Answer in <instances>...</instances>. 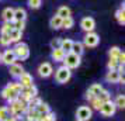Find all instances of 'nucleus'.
I'll return each instance as SVG.
<instances>
[{"instance_id":"2eb2a0df","label":"nucleus","mask_w":125,"mask_h":121,"mask_svg":"<svg viewBox=\"0 0 125 121\" xmlns=\"http://www.w3.org/2000/svg\"><path fill=\"white\" fill-rule=\"evenodd\" d=\"M65 55H66V54H65L61 48H55V49L52 51V54H51L52 59H53L55 62H62L63 58H65Z\"/></svg>"},{"instance_id":"f03ea898","label":"nucleus","mask_w":125,"mask_h":121,"mask_svg":"<svg viewBox=\"0 0 125 121\" xmlns=\"http://www.w3.org/2000/svg\"><path fill=\"white\" fill-rule=\"evenodd\" d=\"M70 76H72V72L65 65L61 66V68H58L56 72H55V79H56L58 83H66L70 79Z\"/></svg>"},{"instance_id":"4be33fe9","label":"nucleus","mask_w":125,"mask_h":121,"mask_svg":"<svg viewBox=\"0 0 125 121\" xmlns=\"http://www.w3.org/2000/svg\"><path fill=\"white\" fill-rule=\"evenodd\" d=\"M103 89H104V87H103L100 83H94V85H93V86H91L89 90H90V93L94 96V97H97V96H98V94L103 92Z\"/></svg>"},{"instance_id":"7c9ffc66","label":"nucleus","mask_w":125,"mask_h":121,"mask_svg":"<svg viewBox=\"0 0 125 121\" xmlns=\"http://www.w3.org/2000/svg\"><path fill=\"white\" fill-rule=\"evenodd\" d=\"M90 103H91V106H93V109L100 110V107H101L103 101H101V100H100L98 97H93V99L90 100Z\"/></svg>"},{"instance_id":"20e7f679","label":"nucleus","mask_w":125,"mask_h":121,"mask_svg":"<svg viewBox=\"0 0 125 121\" xmlns=\"http://www.w3.org/2000/svg\"><path fill=\"white\" fill-rule=\"evenodd\" d=\"M91 109L87 107V106H82L77 109L76 111V120H80V121H89L91 118Z\"/></svg>"},{"instance_id":"0eeeda50","label":"nucleus","mask_w":125,"mask_h":121,"mask_svg":"<svg viewBox=\"0 0 125 121\" xmlns=\"http://www.w3.org/2000/svg\"><path fill=\"white\" fill-rule=\"evenodd\" d=\"M18 96H20V93H17L16 90H13L11 87H4L3 90H1V97L6 99L9 103H11L13 100H16V99H18Z\"/></svg>"},{"instance_id":"aec40b11","label":"nucleus","mask_w":125,"mask_h":121,"mask_svg":"<svg viewBox=\"0 0 125 121\" xmlns=\"http://www.w3.org/2000/svg\"><path fill=\"white\" fill-rule=\"evenodd\" d=\"M56 16H59L61 18H66L70 16V9L66 6H62V7H59L58 9V13H56Z\"/></svg>"},{"instance_id":"c85d7f7f","label":"nucleus","mask_w":125,"mask_h":121,"mask_svg":"<svg viewBox=\"0 0 125 121\" xmlns=\"http://www.w3.org/2000/svg\"><path fill=\"white\" fill-rule=\"evenodd\" d=\"M11 44V40H10V37H9V34H1V37H0V45L1 46H7Z\"/></svg>"},{"instance_id":"473e14b6","label":"nucleus","mask_w":125,"mask_h":121,"mask_svg":"<svg viewBox=\"0 0 125 121\" xmlns=\"http://www.w3.org/2000/svg\"><path fill=\"white\" fill-rule=\"evenodd\" d=\"M117 66H118V61L114 59V58H110V61H108V64H107V68L110 70H113V69H117Z\"/></svg>"},{"instance_id":"a19ab883","label":"nucleus","mask_w":125,"mask_h":121,"mask_svg":"<svg viewBox=\"0 0 125 121\" xmlns=\"http://www.w3.org/2000/svg\"><path fill=\"white\" fill-rule=\"evenodd\" d=\"M6 121H17V118H16V117H9Z\"/></svg>"},{"instance_id":"393cba45","label":"nucleus","mask_w":125,"mask_h":121,"mask_svg":"<svg viewBox=\"0 0 125 121\" xmlns=\"http://www.w3.org/2000/svg\"><path fill=\"white\" fill-rule=\"evenodd\" d=\"M73 24H74V20L72 18V16H69V17H66V18H63L62 20V28L69 30V28L73 27Z\"/></svg>"},{"instance_id":"bb28decb","label":"nucleus","mask_w":125,"mask_h":121,"mask_svg":"<svg viewBox=\"0 0 125 121\" xmlns=\"http://www.w3.org/2000/svg\"><path fill=\"white\" fill-rule=\"evenodd\" d=\"M97 97L100 99L103 103H105V101H110V100H111V94H110V93H108L107 90H105V89H103V92L100 93V94H98Z\"/></svg>"},{"instance_id":"ea45409f","label":"nucleus","mask_w":125,"mask_h":121,"mask_svg":"<svg viewBox=\"0 0 125 121\" xmlns=\"http://www.w3.org/2000/svg\"><path fill=\"white\" fill-rule=\"evenodd\" d=\"M93 97H94V96H93V94L90 93V90H87V93H86V99H87V100L90 101V100H91Z\"/></svg>"},{"instance_id":"4c0bfd02","label":"nucleus","mask_w":125,"mask_h":121,"mask_svg":"<svg viewBox=\"0 0 125 121\" xmlns=\"http://www.w3.org/2000/svg\"><path fill=\"white\" fill-rule=\"evenodd\" d=\"M45 121H56V117H55V114L53 113H46L45 114Z\"/></svg>"},{"instance_id":"5701e85b","label":"nucleus","mask_w":125,"mask_h":121,"mask_svg":"<svg viewBox=\"0 0 125 121\" xmlns=\"http://www.w3.org/2000/svg\"><path fill=\"white\" fill-rule=\"evenodd\" d=\"M115 17H117V21H118V24L124 25V24H125V11H124V6L121 7V9H119L117 13H115Z\"/></svg>"},{"instance_id":"4468645a","label":"nucleus","mask_w":125,"mask_h":121,"mask_svg":"<svg viewBox=\"0 0 125 121\" xmlns=\"http://www.w3.org/2000/svg\"><path fill=\"white\" fill-rule=\"evenodd\" d=\"M1 17H3V20L6 23H13V20H14V9H11V7L4 9L3 13H1Z\"/></svg>"},{"instance_id":"a878e982","label":"nucleus","mask_w":125,"mask_h":121,"mask_svg":"<svg viewBox=\"0 0 125 121\" xmlns=\"http://www.w3.org/2000/svg\"><path fill=\"white\" fill-rule=\"evenodd\" d=\"M10 117V111H9V107H0V121H6L7 118Z\"/></svg>"},{"instance_id":"dca6fc26","label":"nucleus","mask_w":125,"mask_h":121,"mask_svg":"<svg viewBox=\"0 0 125 121\" xmlns=\"http://www.w3.org/2000/svg\"><path fill=\"white\" fill-rule=\"evenodd\" d=\"M25 17H27V13L24 9L18 7L14 10V20L13 21H25Z\"/></svg>"},{"instance_id":"f704fd0d","label":"nucleus","mask_w":125,"mask_h":121,"mask_svg":"<svg viewBox=\"0 0 125 121\" xmlns=\"http://www.w3.org/2000/svg\"><path fill=\"white\" fill-rule=\"evenodd\" d=\"M24 25H25V21H14V24H13V28L23 31V30H24Z\"/></svg>"},{"instance_id":"f3484780","label":"nucleus","mask_w":125,"mask_h":121,"mask_svg":"<svg viewBox=\"0 0 125 121\" xmlns=\"http://www.w3.org/2000/svg\"><path fill=\"white\" fill-rule=\"evenodd\" d=\"M72 45H73V41L72 40H62L61 41V49H62L65 54H69V52H72Z\"/></svg>"},{"instance_id":"37998d69","label":"nucleus","mask_w":125,"mask_h":121,"mask_svg":"<svg viewBox=\"0 0 125 121\" xmlns=\"http://www.w3.org/2000/svg\"><path fill=\"white\" fill-rule=\"evenodd\" d=\"M76 121H80V120H76Z\"/></svg>"},{"instance_id":"72a5a7b5","label":"nucleus","mask_w":125,"mask_h":121,"mask_svg":"<svg viewBox=\"0 0 125 121\" xmlns=\"http://www.w3.org/2000/svg\"><path fill=\"white\" fill-rule=\"evenodd\" d=\"M28 6L31 7V9H40L41 0H28Z\"/></svg>"},{"instance_id":"c756f323","label":"nucleus","mask_w":125,"mask_h":121,"mask_svg":"<svg viewBox=\"0 0 125 121\" xmlns=\"http://www.w3.org/2000/svg\"><path fill=\"white\" fill-rule=\"evenodd\" d=\"M121 49H119L118 46H113V48H111V49H110V52H108V54H110V58H114V59H117V58H118V55L119 54H121Z\"/></svg>"},{"instance_id":"f8f14e48","label":"nucleus","mask_w":125,"mask_h":121,"mask_svg":"<svg viewBox=\"0 0 125 121\" xmlns=\"http://www.w3.org/2000/svg\"><path fill=\"white\" fill-rule=\"evenodd\" d=\"M121 73H119L117 69H113V70H110L107 75H105V80L110 82V83H118L119 79H121Z\"/></svg>"},{"instance_id":"2f4dec72","label":"nucleus","mask_w":125,"mask_h":121,"mask_svg":"<svg viewBox=\"0 0 125 121\" xmlns=\"http://www.w3.org/2000/svg\"><path fill=\"white\" fill-rule=\"evenodd\" d=\"M13 30V24L11 23H6L3 24V27H1V34H10V31Z\"/></svg>"},{"instance_id":"6e6552de","label":"nucleus","mask_w":125,"mask_h":121,"mask_svg":"<svg viewBox=\"0 0 125 121\" xmlns=\"http://www.w3.org/2000/svg\"><path fill=\"white\" fill-rule=\"evenodd\" d=\"M80 27L84 30L86 33H90L96 27V21H94V18H91V17H84L80 21Z\"/></svg>"},{"instance_id":"a211bd4d","label":"nucleus","mask_w":125,"mask_h":121,"mask_svg":"<svg viewBox=\"0 0 125 121\" xmlns=\"http://www.w3.org/2000/svg\"><path fill=\"white\" fill-rule=\"evenodd\" d=\"M62 20H63V18H61L59 16H53V17L51 18V21H49L51 28H53V30L62 28Z\"/></svg>"},{"instance_id":"f257e3e1","label":"nucleus","mask_w":125,"mask_h":121,"mask_svg":"<svg viewBox=\"0 0 125 121\" xmlns=\"http://www.w3.org/2000/svg\"><path fill=\"white\" fill-rule=\"evenodd\" d=\"M62 62H65V66L69 69H76L80 66V55H76L73 52H69L65 55Z\"/></svg>"},{"instance_id":"e433bc0d","label":"nucleus","mask_w":125,"mask_h":121,"mask_svg":"<svg viewBox=\"0 0 125 121\" xmlns=\"http://www.w3.org/2000/svg\"><path fill=\"white\" fill-rule=\"evenodd\" d=\"M61 41L62 40H59V38H55V40H52L51 41V46L55 49V48H61Z\"/></svg>"},{"instance_id":"7ed1b4c3","label":"nucleus","mask_w":125,"mask_h":121,"mask_svg":"<svg viewBox=\"0 0 125 121\" xmlns=\"http://www.w3.org/2000/svg\"><path fill=\"white\" fill-rule=\"evenodd\" d=\"M13 52H14L16 58H17V59H21V61H24V59H27V58L30 56L28 46L25 45V44H23V42H21V44H17V45L14 46Z\"/></svg>"},{"instance_id":"58836bf2","label":"nucleus","mask_w":125,"mask_h":121,"mask_svg":"<svg viewBox=\"0 0 125 121\" xmlns=\"http://www.w3.org/2000/svg\"><path fill=\"white\" fill-rule=\"evenodd\" d=\"M117 61H118V64H124V62H125V54H124V52H121V54L118 55Z\"/></svg>"},{"instance_id":"9b49d317","label":"nucleus","mask_w":125,"mask_h":121,"mask_svg":"<svg viewBox=\"0 0 125 121\" xmlns=\"http://www.w3.org/2000/svg\"><path fill=\"white\" fill-rule=\"evenodd\" d=\"M52 72H53V69H52V65L48 64V62H45V64H41L40 68H38V73H40L41 77H49V76L52 75Z\"/></svg>"},{"instance_id":"6ab92c4d","label":"nucleus","mask_w":125,"mask_h":121,"mask_svg":"<svg viewBox=\"0 0 125 121\" xmlns=\"http://www.w3.org/2000/svg\"><path fill=\"white\" fill-rule=\"evenodd\" d=\"M9 37H10V40H11V42H18V41L21 40V37H23V31H20V30L13 28L11 31H10V34H9Z\"/></svg>"},{"instance_id":"412c9836","label":"nucleus","mask_w":125,"mask_h":121,"mask_svg":"<svg viewBox=\"0 0 125 121\" xmlns=\"http://www.w3.org/2000/svg\"><path fill=\"white\" fill-rule=\"evenodd\" d=\"M83 48H84V45H83L82 42H73V45H72V52L76 54V55H82L83 51H84Z\"/></svg>"},{"instance_id":"79ce46f5","label":"nucleus","mask_w":125,"mask_h":121,"mask_svg":"<svg viewBox=\"0 0 125 121\" xmlns=\"http://www.w3.org/2000/svg\"><path fill=\"white\" fill-rule=\"evenodd\" d=\"M0 61H1V54H0Z\"/></svg>"},{"instance_id":"9d476101","label":"nucleus","mask_w":125,"mask_h":121,"mask_svg":"<svg viewBox=\"0 0 125 121\" xmlns=\"http://www.w3.org/2000/svg\"><path fill=\"white\" fill-rule=\"evenodd\" d=\"M20 85L21 87H31L34 86V79H32V76L27 73V72H23L21 75H20Z\"/></svg>"},{"instance_id":"ddd939ff","label":"nucleus","mask_w":125,"mask_h":121,"mask_svg":"<svg viewBox=\"0 0 125 121\" xmlns=\"http://www.w3.org/2000/svg\"><path fill=\"white\" fill-rule=\"evenodd\" d=\"M9 66H10V68H9V72H10V75L14 76V77H20V75L24 72L23 66L18 65V64H11V65H9Z\"/></svg>"},{"instance_id":"1a4fd4ad","label":"nucleus","mask_w":125,"mask_h":121,"mask_svg":"<svg viewBox=\"0 0 125 121\" xmlns=\"http://www.w3.org/2000/svg\"><path fill=\"white\" fill-rule=\"evenodd\" d=\"M16 55H14V52L13 49H7L1 54V62L6 65H11V64H16Z\"/></svg>"},{"instance_id":"c9c22d12","label":"nucleus","mask_w":125,"mask_h":121,"mask_svg":"<svg viewBox=\"0 0 125 121\" xmlns=\"http://www.w3.org/2000/svg\"><path fill=\"white\" fill-rule=\"evenodd\" d=\"M9 87H11L13 90H16L17 93H21V90H23V87H21V85H20V83H10V85H9Z\"/></svg>"},{"instance_id":"b1692460","label":"nucleus","mask_w":125,"mask_h":121,"mask_svg":"<svg viewBox=\"0 0 125 121\" xmlns=\"http://www.w3.org/2000/svg\"><path fill=\"white\" fill-rule=\"evenodd\" d=\"M35 111L40 113V114H46V113H49V106L46 103H42V101H41V103L35 107Z\"/></svg>"},{"instance_id":"423d86ee","label":"nucleus","mask_w":125,"mask_h":121,"mask_svg":"<svg viewBox=\"0 0 125 121\" xmlns=\"http://www.w3.org/2000/svg\"><path fill=\"white\" fill-rule=\"evenodd\" d=\"M98 41H100L98 35H97L96 33L90 31V33H87V34H86L84 40H83V45L93 48V46H97V45H98Z\"/></svg>"},{"instance_id":"cd10ccee","label":"nucleus","mask_w":125,"mask_h":121,"mask_svg":"<svg viewBox=\"0 0 125 121\" xmlns=\"http://www.w3.org/2000/svg\"><path fill=\"white\" fill-rule=\"evenodd\" d=\"M115 107H119V109H124L125 107V97L124 94H118L117 96V99H115Z\"/></svg>"},{"instance_id":"39448f33","label":"nucleus","mask_w":125,"mask_h":121,"mask_svg":"<svg viewBox=\"0 0 125 121\" xmlns=\"http://www.w3.org/2000/svg\"><path fill=\"white\" fill-rule=\"evenodd\" d=\"M115 110H117L115 104L110 100V101H105V103L101 104V107H100V113H101L104 117H111V115L115 113Z\"/></svg>"}]
</instances>
